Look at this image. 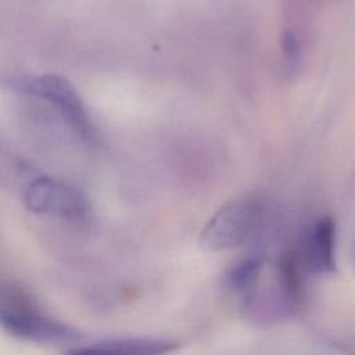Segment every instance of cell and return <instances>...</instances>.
Returning a JSON list of instances; mask_svg holds the SVG:
<instances>
[{
	"label": "cell",
	"instance_id": "obj_1",
	"mask_svg": "<svg viewBox=\"0 0 355 355\" xmlns=\"http://www.w3.org/2000/svg\"><path fill=\"white\" fill-rule=\"evenodd\" d=\"M10 87L21 94L33 96L49 103L69 130L83 143L94 146L98 143V132L86 111V107L73 86L58 75L24 76L10 80Z\"/></svg>",
	"mask_w": 355,
	"mask_h": 355
},
{
	"label": "cell",
	"instance_id": "obj_2",
	"mask_svg": "<svg viewBox=\"0 0 355 355\" xmlns=\"http://www.w3.org/2000/svg\"><path fill=\"white\" fill-rule=\"evenodd\" d=\"M0 320L6 331L28 341L61 343L79 337L71 326L37 311L21 291L11 290L10 298L4 295Z\"/></svg>",
	"mask_w": 355,
	"mask_h": 355
},
{
	"label": "cell",
	"instance_id": "obj_3",
	"mask_svg": "<svg viewBox=\"0 0 355 355\" xmlns=\"http://www.w3.org/2000/svg\"><path fill=\"white\" fill-rule=\"evenodd\" d=\"M262 207L257 200H236L219 208L200 233V245L208 251H223L243 244L257 229Z\"/></svg>",
	"mask_w": 355,
	"mask_h": 355
},
{
	"label": "cell",
	"instance_id": "obj_4",
	"mask_svg": "<svg viewBox=\"0 0 355 355\" xmlns=\"http://www.w3.org/2000/svg\"><path fill=\"white\" fill-rule=\"evenodd\" d=\"M24 204L31 212L71 222H83L90 214L89 202L78 187L49 176L35 178L26 184Z\"/></svg>",
	"mask_w": 355,
	"mask_h": 355
},
{
	"label": "cell",
	"instance_id": "obj_5",
	"mask_svg": "<svg viewBox=\"0 0 355 355\" xmlns=\"http://www.w3.org/2000/svg\"><path fill=\"white\" fill-rule=\"evenodd\" d=\"M334 222L330 218L319 219L304 236L300 248L295 251L304 270L309 273H329L334 270Z\"/></svg>",
	"mask_w": 355,
	"mask_h": 355
},
{
	"label": "cell",
	"instance_id": "obj_6",
	"mask_svg": "<svg viewBox=\"0 0 355 355\" xmlns=\"http://www.w3.org/2000/svg\"><path fill=\"white\" fill-rule=\"evenodd\" d=\"M178 348L179 343L173 340L129 337L76 347L69 349L65 355H168Z\"/></svg>",
	"mask_w": 355,
	"mask_h": 355
},
{
	"label": "cell",
	"instance_id": "obj_7",
	"mask_svg": "<svg viewBox=\"0 0 355 355\" xmlns=\"http://www.w3.org/2000/svg\"><path fill=\"white\" fill-rule=\"evenodd\" d=\"M302 270L295 251H290L279 259L280 286L291 302L300 301L302 295Z\"/></svg>",
	"mask_w": 355,
	"mask_h": 355
},
{
	"label": "cell",
	"instance_id": "obj_8",
	"mask_svg": "<svg viewBox=\"0 0 355 355\" xmlns=\"http://www.w3.org/2000/svg\"><path fill=\"white\" fill-rule=\"evenodd\" d=\"M259 258H245L233 263L225 275V286L236 293H244L254 287L261 273Z\"/></svg>",
	"mask_w": 355,
	"mask_h": 355
},
{
	"label": "cell",
	"instance_id": "obj_9",
	"mask_svg": "<svg viewBox=\"0 0 355 355\" xmlns=\"http://www.w3.org/2000/svg\"><path fill=\"white\" fill-rule=\"evenodd\" d=\"M282 47H283V51H284V54L288 60H295L297 58L298 51H300V44H298L297 37L291 32H286L283 35Z\"/></svg>",
	"mask_w": 355,
	"mask_h": 355
}]
</instances>
